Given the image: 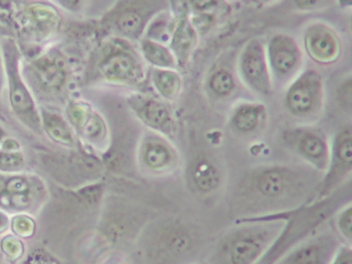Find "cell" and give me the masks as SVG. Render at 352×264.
<instances>
[{"label":"cell","instance_id":"1f68e13d","mask_svg":"<svg viewBox=\"0 0 352 264\" xmlns=\"http://www.w3.org/2000/svg\"><path fill=\"white\" fill-rule=\"evenodd\" d=\"M12 229L19 236L30 237L34 234L36 224L30 217L20 214L14 217L12 221Z\"/></svg>","mask_w":352,"mask_h":264},{"label":"cell","instance_id":"b9f144b4","mask_svg":"<svg viewBox=\"0 0 352 264\" xmlns=\"http://www.w3.org/2000/svg\"><path fill=\"white\" fill-rule=\"evenodd\" d=\"M338 6L341 8H346V10H350L352 6V0H336Z\"/></svg>","mask_w":352,"mask_h":264},{"label":"cell","instance_id":"9c48e42d","mask_svg":"<svg viewBox=\"0 0 352 264\" xmlns=\"http://www.w3.org/2000/svg\"><path fill=\"white\" fill-rule=\"evenodd\" d=\"M285 88L284 107L292 117L311 119L320 113L324 104V84L320 72L305 68Z\"/></svg>","mask_w":352,"mask_h":264},{"label":"cell","instance_id":"ac0fdd59","mask_svg":"<svg viewBox=\"0 0 352 264\" xmlns=\"http://www.w3.org/2000/svg\"><path fill=\"white\" fill-rule=\"evenodd\" d=\"M138 160L149 173H168L176 167L178 153L166 136L149 130L140 140Z\"/></svg>","mask_w":352,"mask_h":264},{"label":"cell","instance_id":"7c38bea8","mask_svg":"<svg viewBox=\"0 0 352 264\" xmlns=\"http://www.w3.org/2000/svg\"><path fill=\"white\" fill-rule=\"evenodd\" d=\"M236 70L241 82L252 92L263 96L273 92L265 43L261 38L255 37L247 41L239 55Z\"/></svg>","mask_w":352,"mask_h":264},{"label":"cell","instance_id":"74e56055","mask_svg":"<svg viewBox=\"0 0 352 264\" xmlns=\"http://www.w3.org/2000/svg\"><path fill=\"white\" fill-rule=\"evenodd\" d=\"M0 148L7 151H18L21 150V144H20V142H18L17 140H15V138L8 136V138L3 140L1 146H0Z\"/></svg>","mask_w":352,"mask_h":264},{"label":"cell","instance_id":"836d02e7","mask_svg":"<svg viewBox=\"0 0 352 264\" xmlns=\"http://www.w3.org/2000/svg\"><path fill=\"white\" fill-rule=\"evenodd\" d=\"M0 247L3 253L11 259H17L24 253V247L22 241L15 236H7L0 241Z\"/></svg>","mask_w":352,"mask_h":264},{"label":"cell","instance_id":"f35d334b","mask_svg":"<svg viewBox=\"0 0 352 264\" xmlns=\"http://www.w3.org/2000/svg\"><path fill=\"white\" fill-rule=\"evenodd\" d=\"M6 87L5 63H3V50L0 43V99L3 97Z\"/></svg>","mask_w":352,"mask_h":264},{"label":"cell","instance_id":"e575fe53","mask_svg":"<svg viewBox=\"0 0 352 264\" xmlns=\"http://www.w3.org/2000/svg\"><path fill=\"white\" fill-rule=\"evenodd\" d=\"M337 228L342 236L347 241H351L352 236V210L351 206H348L342 210L337 219Z\"/></svg>","mask_w":352,"mask_h":264},{"label":"cell","instance_id":"f1b7e54d","mask_svg":"<svg viewBox=\"0 0 352 264\" xmlns=\"http://www.w3.org/2000/svg\"><path fill=\"white\" fill-rule=\"evenodd\" d=\"M174 18L170 10L160 12L149 23L143 37L168 45Z\"/></svg>","mask_w":352,"mask_h":264},{"label":"cell","instance_id":"6da1fadb","mask_svg":"<svg viewBox=\"0 0 352 264\" xmlns=\"http://www.w3.org/2000/svg\"><path fill=\"white\" fill-rule=\"evenodd\" d=\"M89 84L141 88L148 80V65L135 43L108 35L96 47L85 70Z\"/></svg>","mask_w":352,"mask_h":264},{"label":"cell","instance_id":"d590c367","mask_svg":"<svg viewBox=\"0 0 352 264\" xmlns=\"http://www.w3.org/2000/svg\"><path fill=\"white\" fill-rule=\"evenodd\" d=\"M56 8L71 14H80L86 10L88 0H52Z\"/></svg>","mask_w":352,"mask_h":264},{"label":"cell","instance_id":"603a6c76","mask_svg":"<svg viewBox=\"0 0 352 264\" xmlns=\"http://www.w3.org/2000/svg\"><path fill=\"white\" fill-rule=\"evenodd\" d=\"M333 243L331 239H313L294 250L283 264H329V256H333Z\"/></svg>","mask_w":352,"mask_h":264},{"label":"cell","instance_id":"4316f807","mask_svg":"<svg viewBox=\"0 0 352 264\" xmlns=\"http://www.w3.org/2000/svg\"><path fill=\"white\" fill-rule=\"evenodd\" d=\"M190 181L197 191L210 193L217 189L220 184V173L215 165L207 159H197L191 165Z\"/></svg>","mask_w":352,"mask_h":264},{"label":"cell","instance_id":"30bf717a","mask_svg":"<svg viewBox=\"0 0 352 264\" xmlns=\"http://www.w3.org/2000/svg\"><path fill=\"white\" fill-rule=\"evenodd\" d=\"M265 54L274 88L287 86L302 70L304 52L292 35H272L265 43Z\"/></svg>","mask_w":352,"mask_h":264},{"label":"cell","instance_id":"cb8c5ba5","mask_svg":"<svg viewBox=\"0 0 352 264\" xmlns=\"http://www.w3.org/2000/svg\"><path fill=\"white\" fill-rule=\"evenodd\" d=\"M148 80L156 95L166 101L176 100L182 90V76L177 69L148 66Z\"/></svg>","mask_w":352,"mask_h":264},{"label":"cell","instance_id":"83f0119b","mask_svg":"<svg viewBox=\"0 0 352 264\" xmlns=\"http://www.w3.org/2000/svg\"><path fill=\"white\" fill-rule=\"evenodd\" d=\"M182 10L189 16H205L217 21L230 12V6L226 0H181Z\"/></svg>","mask_w":352,"mask_h":264},{"label":"cell","instance_id":"d6a6232c","mask_svg":"<svg viewBox=\"0 0 352 264\" xmlns=\"http://www.w3.org/2000/svg\"><path fill=\"white\" fill-rule=\"evenodd\" d=\"M21 264H63L45 248L32 250Z\"/></svg>","mask_w":352,"mask_h":264},{"label":"cell","instance_id":"8d00e7d4","mask_svg":"<svg viewBox=\"0 0 352 264\" xmlns=\"http://www.w3.org/2000/svg\"><path fill=\"white\" fill-rule=\"evenodd\" d=\"M329 264H352V252L349 247H341L335 251Z\"/></svg>","mask_w":352,"mask_h":264},{"label":"cell","instance_id":"e0dca14e","mask_svg":"<svg viewBox=\"0 0 352 264\" xmlns=\"http://www.w3.org/2000/svg\"><path fill=\"white\" fill-rule=\"evenodd\" d=\"M302 39V52L318 65H333L343 53L339 34L327 23H310L305 28Z\"/></svg>","mask_w":352,"mask_h":264},{"label":"cell","instance_id":"8fae6325","mask_svg":"<svg viewBox=\"0 0 352 264\" xmlns=\"http://www.w3.org/2000/svg\"><path fill=\"white\" fill-rule=\"evenodd\" d=\"M65 116L80 142L98 152H107L110 146V129L104 116L83 99H69Z\"/></svg>","mask_w":352,"mask_h":264},{"label":"cell","instance_id":"52a82bcc","mask_svg":"<svg viewBox=\"0 0 352 264\" xmlns=\"http://www.w3.org/2000/svg\"><path fill=\"white\" fill-rule=\"evenodd\" d=\"M197 245L192 229L178 222L164 223L147 235L146 255L156 264H175L190 257Z\"/></svg>","mask_w":352,"mask_h":264},{"label":"cell","instance_id":"9a60e30c","mask_svg":"<svg viewBox=\"0 0 352 264\" xmlns=\"http://www.w3.org/2000/svg\"><path fill=\"white\" fill-rule=\"evenodd\" d=\"M126 103L133 115L150 131L173 138L177 126L170 105L157 95L150 93L133 92L126 98Z\"/></svg>","mask_w":352,"mask_h":264},{"label":"cell","instance_id":"8992f818","mask_svg":"<svg viewBox=\"0 0 352 264\" xmlns=\"http://www.w3.org/2000/svg\"><path fill=\"white\" fill-rule=\"evenodd\" d=\"M304 185V177L298 171L282 165H270L250 173L243 183V190L253 199L271 204L298 195Z\"/></svg>","mask_w":352,"mask_h":264},{"label":"cell","instance_id":"60d3db41","mask_svg":"<svg viewBox=\"0 0 352 264\" xmlns=\"http://www.w3.org/2000/svg\"><path fill=\"white\" fill-rule=\"evenodd\" d=\"M276 1L277 0H248L249 3L252 4L255 8H263V6H269Z\"/></svg>","mask_w":352,"mask_h":264},{"label":"cell","instance_id":"4fadbf2b","mask_svg":"<svg viewBox=\"0 0 352 264\" xmlns=\"http://www.w3.org/2000/svg\"><path fill=\"white\" fill-rule=\"evenodd\" d=\"M46 168L48 175L56 183L73 190L100 181L104 175V165L94 155L78 153L51 161Z\"/></svg>","mask_w":352,"mask_h":264},{"label":"cell","instance_id":"277c9868","mask_svg":"<svg viewBox=\"0 0 352 264\" xmlns=\"http://www.w3.org/2000/svg\"><path fill=\"white\" fill-rule=\"evenodd\" d=\"M170 8V0H115L102 16L100 24L109 35L137 43L144 36L149 23Z\"/></svg>","mask_w":352,"mask_h":264},{"label":"cell","instance_id":"7bdbcfd3","mask_svg":"<svg viewBox=\"0 0 352 264\" xmlns=\"http://www.w3.org/2000/svg\"><path fill=\"white\" fill-rule=\"evenodd\" d=\"M9 135V133H8L7 129H6L5 127H3L1 124H0V146H1V144H3V140H6V138H8Z\"/></svg>","mask_w":352,"mask_h":264},{"label":"cell","instance_id":"f546056e","mask_svg":"<svg viewBox=\"0 0 352 264\" xmlns=\"http://www.w3.org/2000/svg\"><path fill=\"white\" fill-rule=\"evenodd\" d=\"M26 157L22 150L7 151L0 148V173H22L25 168Z\"/></svg>","mask_w":352,"mask_h":264},{"label":"cell","instance_id":"d4e9b609","mask_svg":"<svg viewBox=\"0 0 352 264\" xmlns=\"http://www.w3.org/2000/svg\"><path fill=\"white\" fill-rule=\"evenodd\" d=\"M236 76L232 67L226 64H218L208 74L206 88L213 98H228L236 91Z\"/></svg>","mask_w":352,"mask_h":264},{"label":"cell","instance_id":"4dcf8cb0","mask_svg":"<svg viewBox=\"0 0 352 264\" xmlns=\"http://www.w3.org/2000/svg\"><path fill=\"white\" fill-rule=\"evenodd\" d=\"M294 10L298 12H317L325 10L336 2V0H286Z\"/></svg>","mask_w":352,"mask_h":264},{"label":"cell","instance_id":"ab89813d","mask_svg":"<svg viewBox=\"0 0 352 264\" xmlns=\"http://www.w3.org/2000/svg\"><path fill=\"white\" fill-rule=\"evenodd\" d=\"M10 227V218L6 212L0 210V233L5 232Z\"/></svg>","mask_w":352,"mask_h":264},{"label":"cell","instance_id":"2e32d148","mask_svg":"<svg viewBox=\"0 0 352 264\" xmlns=\"http://www.w3.org/2000/svg\"><path fill=\"white\" fill-rule=\"evenodd\" d=\"M282 140L288 150L304 159L315 168L325 170L329 163V144L321 130L310 126L284 130Z\"/></svg>","mask_w":352,"mask_h":264},{"label":"cell","instance_id":"5bb4252c","mask_svg":"<svg viewBox=\"0 0 352 264\" xmlns=\"http://www.w3.org/2000/svg\"><path fill=\"white\" fill-rule=\"evenodd\" d=\"M16 22L25 38L38 43L52 39L63 24L58 10L44 0H38L22 8L16 16Z\"/></svg>","mask_w":352,"mask_h":264},{"label":"cell","instance_id":"44dd1931","mask_svg":"<svg viewBox=\"0 0 352 264\" xmlns=\"http://www.w3.org/2000/svg\"><path fill=\"white\" fill-rule=\"evenodd\" d=\"M40 111L43 134L58 146L69 150H78L80 146L79 138L76 135L65 113L48 107H40Z\"/></svg>","mask_w":352,"mask_h":264},{"label":"cell","instance_id":"ee69618b","mask_svg":"<svg viewBox=\"0 0 352 264\" xmlns=\"http://www.w3.org/2000/svg\"><path fill=\"white\" fill-rule=\"evenodd\" d=\"M3 250H1V247H0V262L3 261Z\"/></svg>","mask_w":352,"mask_h":264},{"label":"cell","instance_id":"5b68a950","mask_svg":"<svg viewBox=\"0 0 352 264\" xmlns=\"http://www.w3.org/2000/svg\"><path fill=\"white\" fill-rule=\"evenodd\" d=\"M274 225L252 224L230 231L219 241L216 264H254L275 239Z\"/></svg>","mask_w":352,"mask_h":264},{"label":"cell","instance_id":"ba28073f","mask_svg":"<svg viewBox=\"0 0 352 264\" xmlns=\"http://www.w3.org/2000/svg\"><path fill=\"white\" fill-rule=\"evenodd\" d=\"M48 197L46 186L40 177L32 173L0 175V208L11 212H34Z\"/></svg>","mask_w":352,"mask_h":264},{"label":"cell","instance_id":"d6986e66","mask_svg":"<svg viewBox=\"0 0 352 264\" xmlns=\"http://www.w3.org/2000/svg\"><path fill=\"white\" fill-rule=\"evenodd\" d=\"M352 169V130L350 126L342 128L336 134L329 146L327 175L322 183V193L331 191L341 183Z\"/></svg>","mask_w":352,"mask_h":264},{"label":"cell","instance_id":"7a4b0ae2","mask_svg":"<svg viewBox=\"0 0 352 264\" xmlns=\"http://www.w3.org/2000/svg\"><path fill=\"white\" fill-rule=\"evenodd\" d=\"M0 43L5 63V90L12 115L32 133L42 135L40 107L22 72L23 61L19 45L10 36L3 37Z\"/></svg>","mask_w":352,"mask_h":264},{"label":"cell","instance_id":"ffe728a7","mask_svg":"<svg viewBox=\"0 0 352 264\" xmlns=\"http://www.w3.org/2000/svg\"><path fill=\"white\" fill-rule=\"evenodd\" d=\"M199 33L191 23L188 14L184 10L177 14L173 22L168 47L177 61V68L186 72L191 56L199 43Z\"/></svg>","mask_w":352,"mask_h":264},{"label":"cell","instance_id":"3957f363","mask_svg":"<svg viewBox=\"0 0 352 264\" xmlns=\"http://www.w3.org/2000/svg\"><path fill=\"white\" fill-rule=\"evenodd\" d=\"M24 78L38 99L47 102H59L67 98L72 80L71 67L61 52L49 50L41 55L22 62Z\"/></svg>","mask_w":352,"mask_h":264},{"label":"cell","instance_id":"7402d4cb","mask_svg":"<svg viewBox=\"0 0 352 264\" xmlns=\"http://www.w3.org/2000/svg\"><path fill=\"white\" fill-rule=\"evenodd\" d=\"M267 120V109L261 102L244 101L238 103L230 113V125L234 132L250 135L258 131Z\"/></svg>","mask_w":352,"mask_h":264},{"label":"cell","instance_id":"484cf974","mask_svg":"<svg viewBox=\"0 0 352 264\" xmlns=\"http://www.w3.org/2000/svg\"><path fill=\"white\" fill-rule=\"evenodd\" d=\"M137 43L142 58L149 67L178 70L176 59L168 45L145 37Z\"/></svg>","mask_w":352,"mask_h":264},{"label":"cell","instance_id":"f6af8a7d","mask_svg":"<svg viewBox=\"0 0 352 264\" xmlns=\"http://www.w3.org/2000/svg\"><path fill=\"white\" fill-rule=\"evenodd\" d=\"M44 1H46V0H44Z\"/></svg>","mask_w":352,"mask_h":264}]
</instances>
